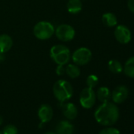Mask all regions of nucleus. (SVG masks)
Instances as JSON below:
<instances>
[{
  "label": "nucleus",
  "instance_id": "1",
  "mask_svg": "<svg viewBox=\"0 0 134 134\" xmlns=\"http://www.w3.org/2000/svg\"><path fill=\"white\" fill-rule=\"evenodd\" d=\"M119 118L118 107L110 102L103 103L95 111V118L98 123L103 125H112L117 122Z\"/></svg>",
  "mask_w": 134,
  "mask_h": 134
},
{
  "label": "nucleus",
  "instance_id": "2",
  "mask_svg": "<svg viewBox=\"0 0 134 134\" xmlns=\"http://www.w3.org/2000/svg\"><path fill=\"white\" fill-rule=\"evenodd\" d=\"M53 92L55 98L61 103L69 100L74 93L73 87L65 80L57 81L53 87Z\"/></svg>",
  "mask_w": 134,
  "mask_h": 134
},
{
  "label": "nucleus",
  "instance_id": "3",
  "mask_svg": "<svg viewBox=\"0 0 134 134\" xmlns=\"http://www.w3.org/2000/svg\"><path fill=\"white\" fill-rule=\"evenodd\" d=\"M50 56L57 65H62L68 64L71 58L70 49L62 44L53 46L50 50Z\"/></svg>",
  "mask_w": 134,
  "mask_h": 134
},
{
  "label": "nucleus",
  "instance_id": "4",
  "mask_svg": "<svg viewBox=\"0 0 134 134\" xmlns=\"http://www.w3.org/2000/svg\"><path fill=\"white\" fill-rule=\"evenodd\" d=\"M54 25L48 21H40L33 29V33L35 36L41 40L50 39L54 33Z\"/></svg>",
  "mask_w": 134,
  "mask_h": 134
},
{
  "label": "nucleus",
  "instance_id": "5",
  "mask_svg": "<svg viewBox=\"0 0 134 134\" xmlns=\"http://www.w3.org/2000/svg\"><path fill=\"white\" fill-rule=\"evenodd\" d=\"M73 62L77 65H85L92 59V52L87 47H81L72 54Z\"/></svg>",
  "mask_w": 134,
  "mask_h": 134
},
{
  "label": "nucleus",
  "instance_id": "6",
  "mask_svg": "<svg viewBox=\"0 0 134 134\" xmlns=\"http://www.w3.org/2000/svg\"><path fill=\"white\" fill-rule=\"evenodd\" d=\"M54 33L58 39L62 41L68 42L72 40L75 36V30L74 29L67 24H62L57 27L54 30Z\"/></svg>",
  "mask_w": 134,
  "mask_h": 134
},
{
  "label": "nucleus",
  "instance_id": "7",
  "mask_svg": "<svg viewBox=\"0 0 134 134\" xmlns=\"http://www.w3.org/2000/svg\"><path fill=\"white\" fill-rule=\"evenodd\" d=\"M96 95L91 88H84L80 94V103L85 109L92 108L96 103Z\"/></svg>",
  "mask_w": 134,
  "mask_h": 134
},
{
  "label": "nucleus",
  "instance_id": "8",
  "mask_svg": "<svg viewBox=\"0 0 134 134\" xmlns=\"http://www.w3.org/2000/svg\"><path fill=\"white\" fill-rule=\"evenodd\" d=\"M115 39L122 44H126L130 42L132 35L130 30L125 25H118L114 30Z\"/></svg>",
  "mask_w": 134,
  "mask_h": 134
},
{
  "label": "nucleus",
  "instance_id": "9",
  "mask_svg": "<svg viewBox=\"0 0 134 134\" xmlns=\"http://www.w3.org/2000/svg\"><path fill=\"white\" fill-rule=\"evenodd\" d=\"M128 95L129 90L127 87L125 85H119L112 92L111 98L115 103H121L127 99Z\"/></svg>",
  "mask_w": 134,
  "mask_h": 134
},
{
  "label": "nucleus",
  "instance_id": "10",
  "mask_svg": "<svg viewBox=\"0 0 134 134\" xmlns=\"http://www.w3.org/2000/svg\"><path fill=\"white\" fill-rule=\"evenodd\" d=\"M38 117L42 123L49 122L53 117V110L49 104H42L38 110Z\"/></svg>",
  "mask_w": 134,
  "mask_h": 134
},
{
  "label": "nucleus",
  "instance_id": "11",
  "mask_svg": "<svg viewBox=\"0 0 134 134\" xmlns=\"http://www.w3.org/2000/svg\"><path fill=\"white\" fill-rule=\"evenodd\" d=\"M62 111L63 115L70 120H74L77 116V108L72 103H65L62 107Z\"/></svg>",
  "mask_w": 134,
  "mask_h": 134
},
{
  "label": "nucleus",
  "instance_id": "12",
  "mask_svg": "<svg viewBox=\"0 0 134 134\" xmlns=\"http://www.w3.org/2000/svg\"><path fill=\"white\" fill-rule=\"evenodd\" d=\"M55 131L56 134H73L74 127L70 121L62 120L57 124Z\"/></svg>",
  "mask_w": 134,
  "mask_h": 134
},
{
  "label": "nucleus",
  "instance_id": "13",
  "mask_svg": "<svg viewBox=\"0 0 134 134\" xmlns=\"http://www.w3.org/2000/svg\"><path fill=\"white\" fill-rule=\"evenodd\" d=\"M13 46L12 38L7 34L0 35V52L6 53L10 50Z\"/></svg>",
  "mask_w": 134,
  "mask_h": 134
},
{
  "label": "nucleus",
  "instance_id": "14",
  "mask_svg": "<svg viewBox=\"0 0 134 134\" xmlns=\"http://www.w3.org/2000/svg\"><path fill=\"white\" fill-rule=\"evenodd\" d=\"M83 4L81 0H69L67 3V10L72 14H77L82 10Z\"/></svg>",
  "mask_w": 134,
  "mask_h": 134
},
{
  "label": "nucleus",
  "instance_id": "15",
  "mask_svg": "<svg viewBox=\"0 0 134 134\" xmlns=\"http://www.w3.org/2000/svg\"><path fill=\"white\" fill-rule=\"evenodd\" d=\"M102 21L107 27H114L118 24V19L116 16L112 13H106L102 17Z\"/></svg>",
  "mask_w": 134,
  "mask_h": 134
},
{
  "label": "nucleus",
  "instance_id": "16",
  "mask_svg": "<svg viewBox=\"0 0 134 134\" xmlns=\"http://www.w3.org/2000/svg\"><path fill=\"white\" fill-rule=\"evenodd\" d=\"M123 70L127 77L130 78H134V56L129 58L125 62Z\"/></svg>",
  "mask_w": 134,
  "mask_h": 134
},
{
  "label": "nucleus",
  "instance_id": "17",
  "mask_svg": "<svg viewBox=\"0 0 134 134\" xmlns=\"http://www.w3.org/2000/svg\"><path fill=\"white\" fill-rule=\"evenodd\" d=\"M96 96L100 102L105 103V102L109 101V99L111 97V94H110V92L108 88L101 87L98 89L97 93H96Z\"/></svg>",
  "mask_w": 134,
  "mask_h": 134
},
{
  "label": "nucleus",
  "instance_id": "18",
  "mask_svg": "<svg viewBox=\"0 0 134 134\" xmlns=\"http://www.w3.org/2000/svg\"><path fill=\"white\" fill-rule=\"evenodd\" d=\"M65 73L70 78H77L81 74L79 67L75 64H68L65 68Z\"/></svg>",
  "mask_w": 134,
  "mask_h": 134
},
{
  "label": "nucleus",
  "instance_id": "19",
  "mask_svg": "<svg viewBox=\"0 0 134 134\" xmlns=\"http://www.w3.org/2000/svg\"><path fill=\"white\" fill-rule=\"evenodd\" d=\"M108 69L114 74H120L123 71V65L118 60H110L108 62Z\"/></svg>",
  "mask_w": 134,
  "mask_h": 134
},
{
  "label": "nucleus",
  "instance_id": "20",
  "mask_svg": "<svg viewBox=\"0 0 134 134\" xmlns=\"http://www.w3.org/2000/svg\"><path fill=\"white\" fill-rule=\"evenodd\" d=\"M98 83H99V78L97 77L96 75L91 74L86 79V84L88 88H93L98 85Z\"/></svg>",
  "mask_w": 134,
  "mask_h": 134
},
{
  "label": "nucleus",
  "instance_id": "21",
  "mask_svg": "<svg viewBox=\"0 0 134 134\" xmlns=\"http://www.w3.org/2000/svg\"><path fill=\"white\" fill-rule=\"evenodd\" d=\"M3 132V134H18V130L16 126L13 125H7L4 127Z\"/></svg>",
  "mask_w": 134,
  "mask_h": 134
},
{
  "label": "nucleus",
  "instance_id": "22",
  "mask_svg": "<svg viewBox=\"0 0 134 134\" xmlns=\"http://www.w3.org/2000/svg\"><path fill=\"white\" fill-rule=\"evenodd\" d=\"M99 134H121V133L118 129H115L113 127H109V128L102 129Z\"/></svg>",
  "mask_w": 134,
  "mask_h": 134
},
{
  "label": "nucleus",
  "instance_id": "23",
  "mask_svg": "<svg viewBox=\"0 0 134 134\" xmlns=\"http://www.w3.org/2000/svg\"><path fill=\"white\" fill-rule=\"evenodd\" d=\"M55 73H56V74H58L59 76L63 75L65 73V69L64 68V65H58L57 68H56V70H55Z\"/></svg>",
  "mask_w": 134,
  "mask_h": 134
},
{
  "label": "nucleus",
  "instance_id": "24",
  "mask_svg": "<svg viewBox=\"0 0 134 134\" xmlns=\"http://www.w3.org/2000/svg\"><path fill=\"white\" fill-rule=\"evenodd\" d=\"M128 8L131 12L134 13V0H129L128 1Z\"/></svg>",
  "mask_w": 134,
  "mask_h": 134
},
{
  "label": "nucleus",
  "instance_id": "25",
  "mask_svg": "<svg viewBox=\"0 0 134 134\" xmlns=\"http://www.w3.org/2000/svg\"><path fill=\"white\" fill-rule=\"evenodd\" d=\"M5 59V53L0 52V62H3Z\"/></svg>",
  "mask_w": 134,
  "mask_h": 134
},
{
  "label": "nucleus",
  "instance_id": "26",
  "mask_svg": "<svg viewBox=\"0 0 134 134\" xmlns=\"http://www.w3.org/2000/svg\"><path fill=\"white\" fill-rule=\"evenodd\" d=\"M44 134H56V132H47Z\"/></svg>",
  "mask_w": 134,
  "mask_h": 134
},
{
  "label": "nucleus",
  "instance_id": "27",
  "mask_svg": "<svg viewBox=\"0 0 134 134\" xmlns=\"http://www.w3.org/2000/svg\"><path fill=\"white\" fill-rule=\"evenodd\" d=\"M3 118L1 116H0V125L3 123Z\"/></svg>",
  "mask_w": 134,
  "mask_h": 134
},
{
  "label": "nucleus",
  "instance_id": "28",
  "mask_svg": "<svg viewBox=\"0 0 134 134\" xmlns=\"http://www.w3.org/2000/svg\"><path fill=\"white\" fill-rule=\"evenodd\" d=\"M0 134H2V133H1V132H0Z\"/></svg>",
  "mask_w": 134,
  "mask_h": 134
}]
</instances>
